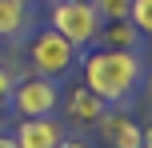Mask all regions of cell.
<instances>
[{"label":"cell","instance_id":"obj_13","mask_svg":"<svg viewBox=\"0 0 152 148\" xmlns=\"http://www.w3.org/2000/svg\"><path fill=\"white\" fill-rule=\"evenodd\" d=\"M56 148H92V144H88V140H80V136H64Z\"/></svg>","mask_w":152,"mask_h":148},{"label":"cell","instance_id":"obj_15","mask_svg":"<svg viewBox=\"0 0 152 148\" xmlns=\"http://www.w3.org/2000/svg\"><path fill=\"white\" fill-rule=\"evenodd\" d=\"M140 148H152V128H144V132H140Z\"/></svg>","mask_w":152,"mask_h":148},{"label":"cell","instance_id":"obj_7","mask_svg":"<svg viewBox=\"0 0 152 148\" xmlns=\"http://www.w3.org/2000/svg\"><path fill=\"white\" fill-rule=\"evenodd\" d=\"M36 12L28 0H0V40H20L32 28Z\"/></svg>","mask_w":152,"mask_h":148},{"label":"cell","instance_id":"obj_11","mask_svg":"<svg viewBox=\"0 0 152 148\" xmlns=\"http://www.w3.org/2000/svg\"><path fill=\"white\" fill-rule=\"evenodd\" d=\"M92 8L100 12V20H124L132 0H92Z\"/></svg>","mask_w":152,"mask_h":148},{"label":"cell","instance_id":"obj_12","mask_svg":"<svg viewBox=\"0 0 152 148\" xmlns=\"http://www.w3.org/2000/svg\"><path fill=\"white\" fill-rule=\"evenodd\" d=\"M12 88H16V80H12V68H8V64H0V104H8Z\"/></svg>","mask_w":152,"mask_h":148},{"label":"cell","instance_id":"obj_2","mask_svg":"<svg viewBox=\"0 0 152 148\" xmlns=\"http://www.w3.org/2000/svg\"><path fill=\"white\" fill-rule=\"evenodd\" d=\"M48 28H56L64 40L80 52V48H88V44H96V36H100V12L92 8V0H56L52 4V16H48Z\"/></svg>","mask_w":152,"mask_h":148},{"label":"cell","instance_id":"obj_9","mask_svg":"<svg viewBox=\"0 0 152 148\" xmlns=\"http://www.w3.org/2000/svg\"><path fill=\"white\" fill-rule=\"evenodd\" d=\"M64 108H68V116L76 120V124H96V120H100V112H104L108 104L100 100L96 92H88L84 84H76L72 92L64 96Z\"/></svg>","mask_w":152,"mask_h":148},{"label":"cell","instance_id":"obj_5","mask_svg":"<svg viewBox=\"0 0 152 148\" xmlns=\"http://www.w3.org/2000/svg\"><path fill=\"white\" fill-rule=\"evenodd\" d=\"M96 128H100V136H104L108 148H140V132H144V128L124 112V104H108V108L100 112Z\"/></svg>","mask_w":152,"mask_h":148},{"label":"cell","instance_id":"obj_16","mask_svg":"<svg viewBox=\"0 0 152 148\" xmlns=\"http://www.w3.org/2000/svg\"><path fill=\"white\" fill-rule=\"evenodd\" d=\"M148 96H152V68H148Z\"/></svg>","mask_w":152,"mask_h":148},{"label":"cell","instance_id":"obj_1","mask_svg":"<svg viewBox=\"0 0 152 148\" xmlns=\"http://www.w3.org/2000/svg\"><path fill=\"white\" fill-rule=\"evenodd\" d=\"M84 88L96 92L104 104H124L144 80V60L140 52H120V48H100L84 56Z\"/></svg>","mask_w":152,"mask_h":148},{"label":"cell","instance_id":"obj_8","mask_svg":"<svg viewBox=\"0 0 152 148\" xmlns=\"http://www.w3.org/2000/svg\"><path fill=\"white\" fill-rule=\"evenodd\" d=\"M96 40L104 48H120V52H140V44H144V36L136 32V24H132L128 16H124V20H104Z\"/></svg>","mask_w":152,"mask_h":148},{"label":"cell","instance_id":"obj_14","mask_svg":"<svg viewBox=\"0 0 152 148\" xmlns=\"http://www.w3.org/2000/svg\"><path fill=\"white\" fill-rule=\"evenodd\" d=\"M0 148H16V136L12 132H0Z\"/></svg>","mask_w":152,"mask_h":148},{"label":"cell","instance_id":"obj_10","mask_svg":"<svg viewBox=\"0 0 152 148\" xmlns=\"http://www.w3.org/2000/svg\"><path fill=\"white\" fill-rule=\"evenodd\" d=\"M128 20L136 24V32H140V36H152V0H132Z\"/></svg>","mask_w":152,"mask_h":148},{"label":"cell","instance_id":"obj_6","mask_svg":"<svg viewBox=\"0 0 152 148\" xmlns=\"http://www.w3.org/2000/svg\"><path fill=\"white\" fill-rule=\"evenodd\" d=\"M64 136L68 132L56 116H24L16 128V148H56Z\"/></svg>","mask_w":152,"mask_h":148},{"label":"cell","instance_id":"obj_4","mask_svg":"<svg viewBox=\"0 0 152 148\" xmlns=\"http://www.w3.org/2000/svg\"><path fill=\"white\" fill-rule=\"evenodd\" d=\"M8 104L20 112V120L24 116H56V108H60V84L48 80V76H24V80H16Z\"/></svg>","mask_w":152,"mask_h":148},{"label":"cell","instance_id":"obj_3","mask_svg":"<svg viewBox=\"0 0 152 148\" xmlns=\"http://www.w3.org/2000/svg\"><path fill=\"white\" fill-rule=\"evenodd\" d=\"M28 64L36 68V76L64 80V76H68V68L76 64V48H72L56 28H40L36 36L28 40Z\"/></svg>","mask_w":152,"mask_h":148}]
</instances>
